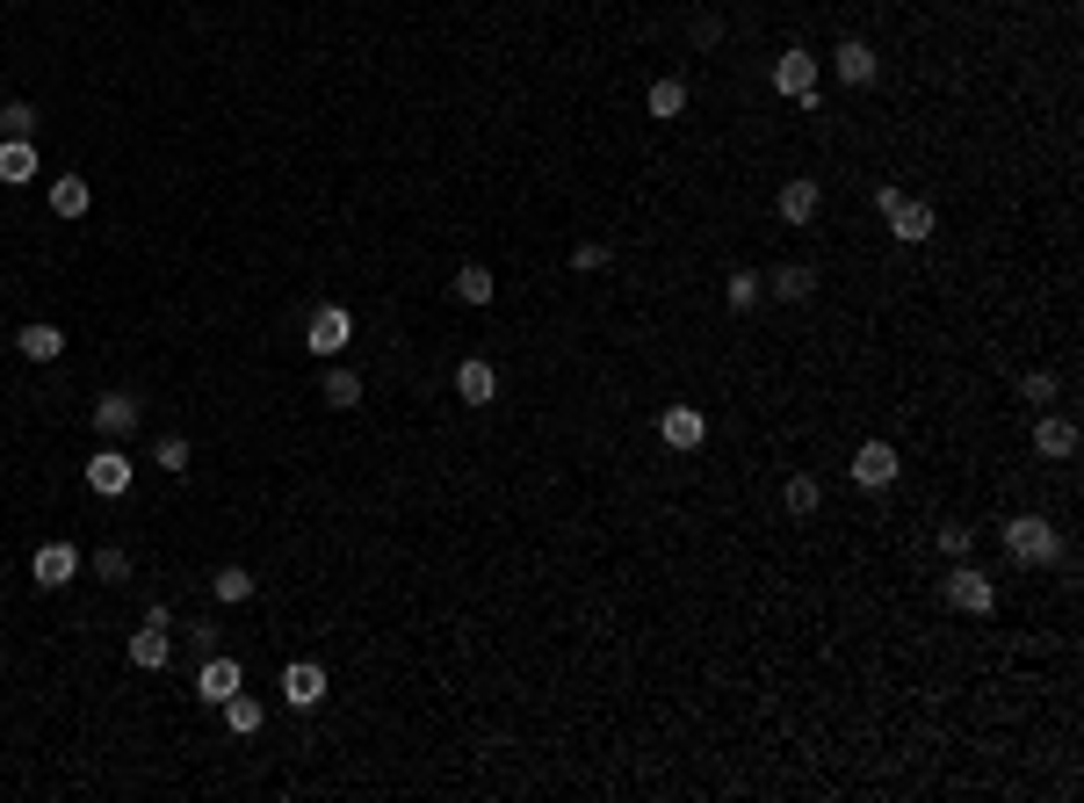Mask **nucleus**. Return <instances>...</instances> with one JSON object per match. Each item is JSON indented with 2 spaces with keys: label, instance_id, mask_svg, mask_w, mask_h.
<instances>
[{
  "label": "nucleus",
  "instance_id": "1",
  "mask_svg": "<svg viewBox=\"0 0 1084 803\" xmlns=\"http://www.w3.org/2000/svg\"><path fill=\"white\" fill-rule=\"evenodd\" d=\"M1005 558L1013 565H1063V536H1055V522H1041V514H1013V522H1005Z\"/></svg>",
  "mask_w": 1084,
  "mask_h": 803
},
{
  "label": "nucleus",
  "instance_id": "2",
  "mask_svg": "<svg viewBox=\"0 0 1084 803\" xmlns=\"http://www.w3.org/2000/svg\"><path fill=\"white\" fill-rule=\"evenodd\" d=\"M347 341H355V319H347V304H319V312H311V326H304V348L333 363Z\"/></svg>",
  "mask_w": 1084,
  "mask_h": 803
},
{
  "label": "nucleus",
  "instance_id": "3",
  "mask_svg": "<svg viewBox=\"0 0 1084 803\" xmlns=\"http://www.w3.org/2000/svg\"><path fill=\"white\" fill-rule=\"evenodd\" d=\"M774 88L789 94V102L817 109V58H809V52H781L774 58Z\"/></svg>",
  "mask_w": 1084,
  "mask_h": 803
},
{
  "label": "nucleus",
  "instance_id": "4",
  "mask_svg": "<svg viewBox=\"0 0 1084 803\" xmlns=\"http://www.w3.org/2000/svg\"><path fill=\"white\" fill-rule=\"evenodd\" d=\"M131 478H138V464H131L123 449H94V456H87V486L102 492V500H123Z\"/></svg>",
  "mask_w": 1084,
  "mask_h": 803
},
{
  "label": "nucleus",
  "instance_id": "5",
  "mask_svg": "<svg viewBox=\"0 0 1084 803\" xmlns=\"http://www.w3.org/2000/svg\"><path fill=\"white\" fill-rule=\"evenodd\" d=\"M282 702H290V710H319V702H326V666L319 659H290L282 666Z\"/></svg>",
  "mask_w": 1084,
  "mask_h": 803
},
{
  "label": "nucleus",
  "instance_id": "6",
  "mask_svg": "<svg viewBox=\"0 0 1084 803\" xmlns=\"http://www.w3.org/2000/svg\"><path fill=\"white\" fill-rule=\"evenodd\" d=\"M896 471H904V464H896L890 442H861V449H853V486L882 492V486H896Z\"/></svg>",
  "mask_w": 1084,
  "mask_h": 803
},
{
  "label": "nucleus",
  "instance_id": "7",
  "mask_svg": "<svg viewBox=\"0 0 1084 803\" xmlns=\"http://www.w3.org/2000/svg\"><path fill=\"white\" fill-rule=\"evenodd\" d=\"M1033 456H1049V464H1070V456H1077V420L1041 413V420H1033Z\"/></svg>",
  "mask_w": 1084,
  "mask_h": 803
},
{
  "label": "nucleus",
  "instance_id": "8",
  "mask_svg": "<svg viewBox=\"0 0 1084 803\" xmlns=\"http://www.w3.org/2000/svg\"><path fill=\"white\" fill-rule=\"evenodd\" d=\"M947 601H954L962 615H991V609H998V587H991L983 572H969V565H962V572H947Z\"/></svg>",
  "mask_w": 1084,
  "mask_h": 803
},
{
  "label": "nucleus",
  "instance_id": "9",
  "mask_svg": "<svg viewBox=\"0 0 1084 803\" xmlns=\"http://www.w3.org/2000/svg\"><path fill=\"white\" fill-rule=\"evenodd\" d=\"M30 572H36V587H44V594H58V587L80 572V550H72V543H44V550L30 558Z\"/></svg>",
  "mask_w": 1084,
  "mask_h": 803
},
{
  "label": "nucleus",
  "instance_id": "10",
  "mask_svg": "<svg viewBox=\"0 0 1084 803\" xmlns=\"http://www.w3.org/2000/svg\"><path fill=\"white\" fill-rule=\"evenodd\" d=\"M658 435H666L672 449H702V442H708V413H702V405H666Z\"/></svg>",
  "mask_w": 1084,
  "mask_h": 803
},
{
  "label": "nucleus",
  "instance_id": "11",
  "mask_svg": "<svg viewBox=\"0 0 1084 803\" xmlns=\"http://www.w3.org/2000/svg\"><path fill=\"white\" fill-rule=\"evenodd\" d=\"M138 420H145V405L131 399V391H109V399H94V427H102L109 442H123L131 427H138Z\"/></svg>",
  "mask_w": 1084,
  "mask_h": 803
},
{
  "label": "nucleus",
  "instance_id": "12",
  "mask_svg": "<svg viewBox=\"0 0 1084 803\" xmlns=\"http://www.w3.org/2000/svg\"><path fill=\"white\" fill-rule=\"evenodd\" d=\"M456 399H463V405H492V399H500V369L478 363V355L456 363Z\"/></svg>",
  "mask_w": 1084,
  "mask_h": 803
},
{
  "label": "nucleus",
  "instance_id": "13",
  "mask_svg": "<svg viewBox=\"0 0 1084 803\" xmlns=\"http://www.w3.org/2000/svg\"><path fill=\"white\" fill-rule=\"evenodd\" d=\"M239 688H246L239 659H217V651H210L203 673H195V695H203V702H224V695H239Z\"/></svg>",
  "mask_w": 1084,
  "mask_h": 803
},
{
  "label": "nucleus",
  "instance_id": "14",
  "mask_svg": "<svg viewBox=\"0 0 1084 803\" xmlns=\"http://www.w3.org/2000/svg\"><path fill=\"white\" fill-rule=\"evenodd\" d=\"M890 232H896L904 246H926V239H932V210L912 203V196H896V203H890Z\"/></svg>",
  "mask_w": 1084,
  "mask_h": 803
},
{
  "label": "nucleus",
  "instance_id": "15",
  "mask_svg": "<svg viewBox=\"0 0 1084 803\" xmlns=\"http://www.w3.org/2000/svg\"><path fill=\"white\" fill-rule=\"evenodd\" d=\"M217 710H224V732H232V738H254L260 724H268V710H260V695H246V688H239V695H224Z\"/></svg>",
  "mask_w": 1084,
  "mask_h": 803
},
{
  "label": "nucleus",
  "instance_id": "16",
  "mask_svg": "<svg viewBox=\"0 0 1084 803\" xmlns=\"http://www.w3.org/2000/svg\"><path fill=\"white\" fill-rule=\"evenodd\" d=\"M0 181H8V189L36 181V145L30 138H0Z\"/></svg>",
  "mask_w": 1084,
  "mask_h": 803
},
{
  "label": "nucleus",
  "instance_id": "17",
  "mask_svg": "<svg viewBox=\"0 0 1084 803\" xmlns=\"http://www.w3.org/2000/svg\"><path fill=\"white\" fill-rule=\"evenodd\" d=\"M167 659H174L167 629H159V623H138V637H131V666H145V673H159Z\"/></svg>",
  "mask_w": 1084,
  "mask_h": 803
},
{
  "label": "nucleus",
  "instance_id": "18",
  "mask_svg": "<svg viewBox=\"0 0 1084 803\" xmlns=\"http://www.w3.org/2000/svg\"><path fill=\"white\" fill-rule=\"evenodd\" d=\"M831 66H839L846 88H868V80H875V52H868L861 36H853V44H839V52H831Z\"/></svg>",
  "mask_w": 1084,
  "mask_h": 803
},
{
  "label": "nucleus",
  "instance_id": "19",
  "mask_svg": "<svg viewBox=\"0 0 1084 803\" xmlns=\"http://www.w3.org/2000/svg\"><path fill=\"white\" fill-rule=\"evenodd\" d=\"M817 203H825V196H817V181H809V175H795L789 189H781V218H789V225H809Z\"/></svg>",
  "mask_w": 1084,
  "mask_h": 803
},
{
  "label": "nucleus",
  "instance_id": "20",
  "mask_svg": "<svg viewBox=\"0 0 1084 803\" xmlns=\"http://www.w3.org/2000/svg\"><path fill=\"white\" fill-rule=\"evenodd\" d=\"M644 109H651L658 123L688 116V80H651V94H644Z\"/></svg>",
  "mask_w": 1084,
  "mask_h": 803
},
{
  "label": "nucleus",
  "instance_id": "21",
  "mask_svg": "<svg viewBox=\"0 0 1084 803\" xmlns=\"http://www.w3.org/2000/svg\"><path fill=\"white\" fill-rule=\"evenodd\" d=\"M15 348L30 355V363H58V355H66V333H58V326H22Z\"/></svg>",
  "mask_w": 1084,
  "mask_h": 803
},
{
  "label": "nucleus",
  "instance_id": "22",
  "mask_svg": "<svg viewBox=\"0 0 1084 803\" xmlns=\"http://www.w3.org/2000/svg\"><path fill=\"white\" fill-rule=\"evenodd\" d=\"M448 290H456L463 304H492V298H500V290H492V268H478V261L456 268V282H448Z\"/></svg>",
  "mask_w": 1084,
  "mask_h": 803
},
{
  "label": "nucleus",
  "instance_id": "23",
  "mask_svg": "<svg viewBox=\"0 0 1084 803\" xmlns=\"http://www.w3.org/2000/svg\"><path fill=\"white\" fill-rule=\"evenodd\" d=\"M87 203H94V196H87L80 175H58L52 181V210H58V218H87Z\"/></svg>",
  "mask_w": 1084,
  "mask_h": 803
},
{
  "label": "nucleus",
  "instance_id": "24",
  "mask_svg": "<svg viewBox=\"0 0 1084 803\" xmlns=\"http://www.w3.org/2000/svg\"><path fill=\"white\" fill-rule=\"evenodd\" d=\"M210 594H217L224 609H239V601H254V572H239V565H224V572L210 579Z\"/></svg>",
  "mask_w": 1084,
  "mask_h": 803
},
{
  "label": "nucleus",
  "instance_id": "25",
  "mask_svg": "<svg viewBox=\"0 0 1084 803\" xmlns=\"http://www.w3.org/2000/svg\"><path fill=\"white\" fill-rule=\"evenodd\" d=\"M759 290H767V276H752V268H738V276L723 282V304H730V312H752V304H759Z\"/></svg>",
  "mask_w": 1084,
  "mask_h": 803
},
{
  "label": "nucleus",
  "instance_id": "26",
  "mask_svg": "<svg viewBox=\"0 0 1084 803\" xmlns=\"http://www.w3.org/2000/svg\"><path fill=\"white\" fill-rule=\"evenodd\" d=\"M809 290H817V276H809V268H774V298H789V304H803L809 298Z\"/></svg>",
  "mask_w": 1084,
  "mask_h": 803
},
{
  "label": "nucleus",
  "instance_id": "27",
  "mask_svg": "<svg viewBox=\"0 0 1084 803\" xmlns=\"http://www.w3.org/2000/svg\"><path fill=\"white\" fill-rule=\"evenodd\" d=\"M326 405H340V413H347V405H361V377H355V369H326Z\"/></svg>",
  "mask_w": 1084,
  "mask_h": 803
},
{
  "label": "nucleus",
  "instance_id": "28",
  "mask_svg": "<svg viewBox=\"0 0 1084 803\" xmlns=\"http://www.w3.org/2000/svg\"><path fill=\"white\" fill-rule=\"evenodd\" d=\"M153 464H159L167 478H181V471H189V442H181V435H159V442H153Z\"/></svg>",
  "mask_w": 1084,
  "mask_h": 803
},
{
  "label": "nucleus",
  "instance_id": "29",
  "mask_svg": "<svg viewBox=\"0 0 1084 803\" xmlns=\"http://www.w3.org/2000/svg\"><path fill=\"white\" fill-rule=\"evenodd\" d=\"M817 500H825V486H817L809 471H795L789 478V514H817Z\"/></svg>",
  "mask_w": 1084,
  "mask_h": 803
},
{
  "label": "nucleus",
  "instance_id": "30",
  "mask_svg": "<svg viewBox=\"0 0 1084 803\" xmlns=\"http://www.w3.org/2000/svg\"><path fill=\"white\" fill-rule=\"evenodd\" d=\"M0 138H36V109L30 102H8V109H0Z\"/></svg>",
  "mask_w": 1084,
  "mask_h": 803
},
{
  "label": "nucleus",
  "instance_id": "31",
  "mask_svg": "<svg viewBox=\"0 0 1084 803\" xmlns=\"http://www.w3.org/2000/svg\"><path fill=\"white\" fill-rule=\"evenodd\" d=\"M969 543H976V528H969V522H947L940 528V550H947V558H969Z\"/></svg>",
  "mask_w": 1084,
  "mask_h": 803
},
{
  "label": "nucleus",
  "instance_id": "32",
  "mask_svg": "<svg viewBox=\"0 0 1084 803\" xmlns=\"http://www.w3.org/2000/svg\"><path fill=\"white\" fill-rule=\"evenodd\" d=\"M94 572H102L109 587H123V579H131V558H123V550H94Z\"/></svg>",
  "mask_w": 1084,
  "mask_h": 803
},
{
  "label": "nucleus",
  "instance_id": "33",
  "mask_svg": "<svg viewBox=\"0 0 1084 803\" xmlns=\"http://www.w3.org/2000/svg\"><path fill=\"white\" fill-rule=\"evenodd\" d=\"M1019 391H1027V405H1049L1055 399V377H1049V369H1027V384H1019Z\"/></svg>",
  "mask_w": 1084,
  "mask_h": 803
},
{
  "label": "nucleus",
  "instance_id": "34",
  "mask_svg": "<svg viewBox=\"0 0 1084 803\" xmlns=\"http://www.w3.org/2000/svg\"><path fill=\"white\" fill-rule=\"evenodd\" d=\"M571 268H607V246H601V239H585V246H571Z\"/></svg>",
  "mask_w": 1084,
  "mask_h": 803
}]
</instances>
